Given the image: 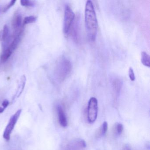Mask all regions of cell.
<instances>
[{"label": "cell", "mask_w": 150, "mask_h": 150, "mask_svg": "<svg viewBox=\"0 0 150 150\" xmlns=\"http://www.w3.org/2000/svg\"><path fill=\"white\" fill-rule=\"evenodd\" d=\"M22 112V110H18L15 114H14L11 117L9 121L8 124L6 127V129L3 133V138L7 141L9 140L10 139V135L12 131L14 128L15 126L19 119Z\"/></svg>", "instance_id": "5b68a950"}, {"label": "cell", "mask_w": 150, "mask_h": 150, "mask_svg": "<svg viewBox=\"0 0 150 150\" xmlns=\"http://www.w3.org/2000/svg\"><path fill=\"white\" fill-rule=\"evenodd\" d=\"M2 7H1V6H0V13H1V11H2Z\"/></svg>", "instance_id": "ffe728a7"}, {"label": "cell", "mask_w": 150, "mask_h": 150, "mask_svg": "<svg viewBox=\"0 0 150 150\" xmlns=\"http://www.w3.org/2000/svg\"><path fill=\"white\" fill-rule=\"evenodd\" d=\"M108 123L106 122H104L102 125L101 130L100 131V134L102 136H104L106 134L107 130H108Z\"/></svg>", "instance_id": "5bb4252c"}, {"label": "cell", "mask_w": 150, "mask_h": 150, "mask_svg": "<svg viewBox=\"0 0 150 150\" xmlns=\"http://www.w3.org/2000/svg\"><path fill=\"white\" fill-rule=\"evenodd\" d=\"M129 76L130 79L132 81H134L135 80V74H134V71L132 67H130L129 70Z\"/></svg>", "instance_id": "2e32d148"}, {"label": "cell", "mask_w": 150, "mask_h": 150, "mask_svg": "<svg viewBox=\"0 0 150 150\" xmlns=\"http://www.w3.org/2000/svg\"><path fill=\"white\" fill-rule=\"evenodd\" d=\"M37 18L35 16H29L25 17L23 20V24L24 25L30 24L36 22Z\"/></svg>", "instance_id": "8fae6325"}, {"label": "cell", "mask_w": 150, "mask_h": 150, "mask_svg": "<svg viewBox=\"0 0 150 150\" xmlns=\"http://www.w3.org/2000/svg\"><path fill=\"white\" fill-rule=\"evenodd\" d=\"M123 150H132L129 146L128 145H125V146L124 147Z\"/></svg>", "instance_id": "ac0fdd59"}, {"label": "cell", "mask_w": 150, "mask_h": 150, "mask_svg": "<svg viewBox=\"0 0 150 150\" xmlns=\"http://www.w3.org/2000/svg\"><path fill=\"white\" fill-rule=\"evenodd\" d=\"M22 16L21 14L19 12H16L14 15L12 23V27L14 30V33H17L22 28Z\"/></svg>", "instance_id": "8992f818"}, {"label": "cell", "mask_w": 150, "mask_h": 150, "mask_svg": "<svg viewBox=\"0 0 150 150\" xmlns=\"http://www.w3.org/2000/svg\"><path fill=\"white\" fill-rule=\"evenodd\" d=\"M72 69V64L69 59L64 56L59 58L55 66L54 75L58 82L64 81L69 76Z\"/></svg>", "instance_id": "7a4b0ae2"}, {"label": "cell", "mask_w": 150, "mask_h": 150, "mask_svg": "<svg viewBox=\"0 0 150 150\" xmlns=\"http://www.w3.org/2000/svg\"><path fill=\"white\" fill-rule=\"evenodd\" d=\"M141 63L145 66L150 67V56L145 52H142L141 54Z\"/></svg>", "instance_id": "30bf717a"}, {"label": "cell", "mask_w": 150, "mask_h": 150, "mask_svg": "<svg viewBox=\"0 0 150 150\" xmlns=\"http://www.w3.org/2000/svg\"><path fill=\"white\" fill-rule=\"evenodd\" d=\"M98 114V101L95 97H91L88 101L87 108L88 120L93 123L96 120Z\"/></svg>", "instance_id": "277c9868"}, {"label": "cell", "mask_w": 150, "mask_h": 150, "mask_svg": "<svg viewBox=\"0 0 150 150\" xmlns=\"http://www.w3.org/2000/svg\"><path fill=\"white\" fill-rule=\"evenodd\" d=\"M123 126L122 124L117 123L115 125V132L117 135H120L123 130Z\"/></svg>", "instance_id": "4fadbf2b"}, {"label": "cell", "mask_w": 150, "mask_h": 150, "mask_svg": "<svg viewBox=\"0 0 150 150\" xmlns=\"http://www.w3.org/2000/svg\"><path fill=\"white\" fill-rule=\"evenodd\" d=\"M57 109L59 124L62 127H67V118L63 108L61 105H58L57 106Z\"/></svg>", "instance_id": "52a82bcc"}, {"label": "cell", "mask_w": 150, "mask_h": 150, "mask_svg": "<svg viewBox=\"0 0 150 150\" xmlns=\"http://www.w3.org/2000/svg\"><path fill=\"white\" fill-rule=\"evenodd\" d=\"M74 18L75 14L72 9L70 6L66 5L65 7L63 27V31L65 35H67L69 33Z\"/></svg>", "instance_id": "3957f363"}, {"label": "cell", "mask_w": 150, "mask_h": 150, "mask_svg": "<svg viewBox=\"0 0 150 150\" xmlns=\"http://www.w3.org/2000/svg\"><path fill=\"white\" fill-rule=\"evenodd\" d=\"M21 5L24 7H33L35 6V1L28 0H21L20 1Z\"/></svg>", "instance_id": "7c38bea8"}, {"label": "cell", "mask_w": 150, "mask_h": 150, "mask_svg": "<svg viewBox=\"0 0 150 150\" xmlns=\"http://www.w3.org/2000/svg\"><path fill=\"white\" fill-rule=\"evenodd\" d=\"M5 109L4 108H1L0 107V114L3 113L5 110Z\"/></svg>", "instance_id": "d6986e66"}, {"label": "cell", "mask_w": 150, "mask_h": 150, "mask_svg": "<svg viewBox=\"0 0 150 150\" xmlns=\"http://www.w3.org/2000/svg\"><path fill=\"white\" fill-rule=\"evenodd\" d=\"M113 87L114 92L118 95L121 91L122 86V82L119 79H116L113 80Z\"/></svg>", "instance_id": "9c48e42d"}, {"label": "cell", "mask_w": 150, "mask_h": 150, "mask_svg": "<svg viewBox=\"0 0 150 150\" xmlns=\"http://www.w3.org/2000/svg\"><path fill=\"white\" fill-rule=\"evenodd\" d=\"M9 102L8 100H4V101L2 103V105L3 106V108H4L6 109L7 107L8 106V105H9Z\"/></svg>", "instance_id": "e0dca14e"}, {"label": "cell", "mask_w": 150, "mask_h": 150, "mask_svg": "<svg viewBox=\"0 0 150 150\" xmlns=\"http://www.w3.org/2000/svg\"><path fill=\"white\" fill-rule=\"evenodd\" d=\"M85 26L88 37L91 41H95L98 31V21L93 4L87 1L85 10Z\"/></svg>", "instance_id": "6da1fadb"}, {"label": "cell", "mask_w": 150, "mask_h": 150, "mask_svg": "<svg viewBox=\"0 0 150 150\" xmlns=\"http://www.w3.org/2000/svg\"><path fill=\"white\" fill-rule=\"evenodd\" d=\"M16 2V1H15V0H13V1H10L9 4L7 5V6L4 8V9H2V12H5H5H6L8 9H10L12 7H13V6L15 4Z\"/></svg>", "instance_id": "9a60e30c"}, {"label": "cell", "mask_w": 150, "mask_h": 150, "mask_svg": "<svg viewBox=\"0 0 150 150\" xmlns=\"http://www.w3.org/2000/svg\"><path fill=\"white\" fill-rule=\"evenodd\" d=\"M26 82V78L25 75L22 76L19 82V86L16 94L15 97H19L20 96L23 91L24 90L25 84Z\"/></svg>", "instance_id": "ba28073f"}]
</instances>
